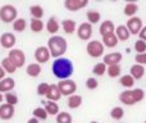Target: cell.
Returning <instances> with one entry per match:
<instances>
[{"instance_id":"e575fe53","label":"cell","mask_w":146,"mask_h":123,"mask_svg":"<svg viewBox=\"0 0 146 123\" xmlns=\"http://www.w3.org/2000/svg\"><path fill=\"white\" fill-rule=\"evenodd\" d=\"M110 117L113 119H115V121H119V119H122L124 117L123 108H121V106H114V108L110 110Z\"/></svg>"},{"instance_id":"ffe728a7","label":"cell","mask_w":146,"mask_h":123,"mask_svg":"<svg viewBox=\"0 0 146 123\" xmlns=\"http://www.w3.org/2000/svg\"><path fill=\"white\" fill-rule=\"evenodd\" d=\"M129 74L136 80H141L145 74V67L144 65H140V64H133L131 67V70H129Z\"/></svg>"},{"instance_id":"cb8c5ba5","label":"cell","mask_w":146,"mask_h":123,"mask_svg":"<svg viewBox=\"0 0 146 123\" xmlns=\"http://www.w3.org/2000/svg\"><path fill=\"white\" fill-rule=\"evenodd\" d=\"M27 74L30 77H37L41 73V65L38 63H31V64L27 65Z\"/></svg>"},{"instance_id":"9c48e42d","label":"cell","mask_w":146,"mask_h":123,"mask_svg":"<svg viewBox=\"0 0 146 123\" xmlns=\"http://www.w3.org/2000/svg\"><path fill=\"white\" fill-rule=\"evenodd\" d=\"M77 36L83 41H87L92 36V25H90L88 22H83L78 26L77 30Z\"/></svg>"},{"instance_id":"f1b7e54d","label":"cell","mask_w":146,"mask_h":123,"mask_svg":"<svg viewBox=\"0 0 146 123\" xmlns=\"http://www.w3.org/2000/svg\"><path fill=\"white\" fill-rule=\"evenodd\" d=\"M44 27H45V25H44V22L41 19H35V18H32L31 19V23H30V28L32 32H41V31L44 30Z\"/></svg>"},{"instance_id":"f35d334b","label":"cell","mask_w":146,"mask_h":123,"mask_svg":"<svg viewBox=\"0 0 146 123\" xmlns=\"http://www.w3.org/2000/svg\"><path fill=\"white\" fill-rule=\"evenodd\" d=\"M135 50L137 51V54H144V53H146V41H144V40H137L136 43H135Z\"/></svg>"},{"instance_id":"8992f818","label":"cell","mask_w":146,"mask_h":123,"mask_svg":"<svg viewBox=\"0 0 146 123\" xmlns=\"http://www.w3.org/2000/svg\"><path fill=\"white\" fill-rule=\"evenodd\" d=\"M58 87H59V90H60V92H62V95H64V96H72V95H74V92H76V90H77V85H76V82L73 80H63V81H60V82L58 83Z\"/></svg>"},{"instance_id":"e0dca14e","label":"cell","mask_w":146,"mask_h":123,"mask_svg":"<svg viewBox=\"0 0 146 123\" xmlns=\"http://www.w3.org/2000/svg\"><path fill=\"white\" fill-rule=\"evenodd\" d=\"M122 61V54L121 53H109L104 57V63L106 65H115L119 64V62Z\"/></svg>"},{"instance_id":"b9f144b4","label":"cell","mask_w":146,"mask_h":123,"mask_svg":"<svg viewBox=\"0 0 146 123\" xmlns=\"http://www.w3.org/2000/svg\"><path fill=\"white\" fill-rule=\"evenodd\" d=\"M135 62H136V64L145 65L146 64V53H144V54H136V57H135Z\"/></svg>"},{"instance_id":"f546056e","label":"cell","mask_w":146,"mask_h":123,"mask_svg":"<svg viewBox=\"0 0 146 123\" xmlns=\"http://www.w3.org/2000/svg\"><path fill=\"white\" fill-rule=\"evenodd\" d=\"M86 17H87V21L90 25H95V23H99L101 18V14L98 12V10H88L86 13Z\"/></svg>"},{"instance_id":"7c38bea8","label":"cell","mask_w":146,"mask_h":123,"mask_svg":"<svg viewBox=\"0 0 146 123\" xmlns=\"http://www.w3.org/2000/svg\"><path fill=\"white\" fill-rule=\"evenodd\" d=\"M15 36L12 32H5L0 36V45L5 49H12L15 45Z\"/></svg>"},{"instance_id":"bcb514c9","label":"cell","mask_w":146,"mask_h":123,"mask_svg":"<svg viewBox=\"0 0 146 123\" xmlns=\"http://www.w3.org/2000/svg\"><path fill=\"white\" fill-rule=\"evenodd\" d=\"M3 100H4V96H3V94L1 92H0V103H1V101Z\"/></svg>"},{"instance_id":"484cf974","label":"cell","mask_w":146,"mask_h":123,"mask_svg":"<svg viewBox=\"0 0 146 123\" xmlns=\"http://www.w3.org/2000/svg\"><path fill=\"white\" fill-rule=\"evenodd\" d=\"M62 27H63V31L68 35H72L76 31V22L73 19H64L62 22Z\"/></svg>"},{"instance_id":"5bb4252c","label":"cell","mask_w":146,"mask_h":123,"mask_svg":"<svg viewBox=\"0 0 146 123\" xmlns=\"http://www.w3.org/2000/svg\"><path fill=\"white\" fill-rule=\"evenodd\" d=\"M62 96H63V95H62V92H60V90H59L58 85H50L48 94H46V99H48V100H50V101H58Z\"/></svg>"},{"instance_id":"ee69618b","label":"cell","mask_w":146,"mask_h":123,"mask_svg":"<svg viewBox=\"0 0 146 123\" xmlns=\"http://www.w3.org/2000/svg\"><path fill=\"white\" fill-rule=\"evenodd\" d=\"M4 78H5V70L3 69V67L0 65V81L4 80Z\"/></svg>"},{"instance_id":"c3c4849f","label":"cell","mask_w":146,"mask_h":123,"mask_svg":"<svg viewBox=\"0 0 146 123\" xmlns=\"http://www.w3.org/2000/svg\"><path fill=\"white\" fill-rule=\"evenodd\" d=\"M144 123H146V121H145V122H144Z\"/></svg>"},{"instance_id":"7bdbcfd3","label":"cell","mask_w":146,"mask_h":123,"mask_svg":"<svg viewBox=\"0 0 146 123\" xmlns=\"http://www.w3.org/2000/svg\"><path fill=\"white\" fill-rule=\"evenodd\" d=\"M139 36H140V40L146 41V26H144V27H142V30L140 31Z\"/></svg>"},{"instance_id":"9a60e30c","label":"cell","mask_w":146,"mask_h":123,"mask_svg":"<svg viewBox=\"0 0 146 123\" xmlns=\"http://www.w3.org/2000/svg\"><path fill=\"white\" fill-rule=\"evenodd\" d=\"M15 82L12 77H5L4 80L0 81V92H10L14 88Z\"/></svg>"},{"instance_id":"8d00e7d4","label":"cell","mask_w":146,"mask_h":123,"mask_svg":"<svg viewBox=\"0 0 146 123\" xmlns=\"http://www.w3.org/2000/svg\"><path fill=\"white\" fill-rule=\"evenodd\" d=\"M32 114L35 118L38 119V121H40V119L41 121H45V119L48 118V113H46L45 108H35L32 112Z\"/></svg>"},{"instance_id":"6da1fadb","label":"cell","mask_w":146,"mask_h":123,"mask_svg":"<svg viewBox=\"0 0 146 123\" xmlns=\"http://www.w3.org/2000/svg\"><path fill=\"white\" fill-rule=\"evenodd\" d=\"M51 70H53V74L56 78L63 81V80H69V77L73 74L74 68H73V63L68 58L62 57V58H58L54 61Z\"/></svg>"},{"instance_id":"8fae6325","label":"cell","mask_w":146,"mask_h":123,"mask_svg":"<svg viewBox=\"0 0 146 123\" xmlns=\"http://www.w3.org/2000/svg\"><path fill=\"white\" fill-rule=\"evenodd\" d=\"M87 4H88L87 0H66V1H64L66 9L71 10V12H76V10L82 9V8H85Z\"/></svg>"},{"instance_id":"836d02e7","label":"cell","mask_w":146,"mask_h":123,"mask_svg":"<svg viewBox=\"0 0 146 123\" xmlns=\"http://www.w3.org/2000/svg\"><path fill=\"white\" fill-rule=\"evenodd\" d=\"M121 72H122V69H121V65H119V64H115V65H109L108 69H106V73H108V76H109V77H111V78L119 77Z\"/></svg>"},{"instance_id":"3957f363","label":"cell","mask_w":146,"mask_h":123,"mask_svg":"<svg viewBox=\"0 0 146 123\" xmlns=\"http://www.w3.org/2000/svg\"><path fill=\"white\" fill-rule=\"evenodd\" d=\"M145 92L142 88H135V90H126L119 94V100L124 105H135L136 103L144 100Z\"/></svg>"},{"instance_id":"74e56055","label":"cell","mask_w":146,"mask_h":123,"mask_svg":"<svg viewBox=\"0 0 146 123\" xmlns=\"http://www.w3.org/2000/svg\"><path fill=\"white\" fill-rule=\"evenodd\" d=\"M4 99H5V101H7V104H9V105H17L18 104V96L15 95L14 92H8V94H5V96H4Z\"/></svg>"},{"instance_id":"277c9868","label":"cell","mask_w":146,"mask_h":123,"mask_svg":"<svg viewBox=\"0 0 146 123\" xmlns=\"http://www.w3.org/2000/svg\"><path fill=\"white\" fill-rule=\"evenodd\" d=\"M17 8L12 4H5L0 8V19L4 23H12L17 19Z\"/></svg>"},{"instance_id":"30bf717a","label":"cell","mask_w":146,"mask_h":123,"mask_svg":"<svg viewBox=\"0 0 146 123\" xmlns=\"http://www.w3.org/2000/svg\"><path fill=\"white\" fill-rule=\"evenodd\" d=\"M50 57H51V54H50V50H49L48 46H38L35 50V59L38 64L46 63L50 59Z\"/></svg>"},{"instance_id":"7dc6e473","label":"cell","mask_w":146,"mask_h":123,"mask_svg":"<svg viewBox=\"0 0 146 123\" xmlns=\"http://www.w3.org/2000/svg\"><path fill=\"white\" fill-rule=\"evenodd\" d=\"M91 123H98V122H95V121H92V122H91Z\"/></svg>"},{"instance_id":"d6986e66","label":"cell","mask_w":146,"mask_h":123,"mask_svg":"<svg viewBox=\"0 0 146 123\" xmlns=\"http://www.w3.org/2000/svg\"><path fill=\"white\" fill-rule=\"evenodd\" d=\"M118 37L115 36V33H109V35L103 36V45L106 48H115L118 45Z\"/></svg>"},{"instance_id":"ab89813d","label":"cell","mask_w":146,"mask_h":123,"mask_svg":"<svg viewBox=\"0 0 146 123\" xmlns=\"http://www.w3.org/2000/svg\"><path fill=\"white\" fill-rule=\"evenodd\" d=\"M98 86H99V82L95 77H88L86 80V87L88 90H95V88H98Z\"/></svg>"},{"instance_id":"5b68a950","label":"cell","mask_w":146,"mask_h":123,"mask_svg":"<svg viewBox=\"0 0 146 123\" xmlns=\"http://www.w3.org/2000/svg\"><path fill=\"white\" fill-rule=\"evenodd\" d=\"M104 49H105V46L99 40L90 41L87 44V46H86V51H87V54L91 58H99V57H101L104 54Z\"/></svg>"},{"instance_id":"44dd1931","label":"cell","mask_w":146,"mask_h":123,"mask_svg":"<svg viewBox=\"0 0 146 123\" xmlns=\"http://www.w3.org/2000/svg\"><path fill=\"white\" fill-rule=\"evenodd\" d=\"M44 108H45L46 113L49 114V116H58L59 114V105L58 103H55V101H44Z\"/></svg>"},{"instance_id":"ac0fdd59","label":"cell","mask_w":146,"mask_h":123,"mask_svg":"<svg viewBox=\"0 0 146 123\" xmlns=\"http://www.w3.org/2000/svg\"><path fill=\"white\" fill-rule=\"evenodd\" d=\"M115 36L118 37V40L119 41H127L129 39V31H128V28H127V26H124V25H119L118 27H115Z\"/></svg>"},{"instance_id":"d6a6232c","label":"cell","mask_w":146,"mask_h":123,"mask_svg":"<svg viewBox=\"0 0 146 123\" xmlns=\"http://www.w3.org/2000/svg\"><path fill=\"white\" fill-rule=\"evenodd\" d=\"M26 27H27V22H26L25 18H17L13 22V30L17 31V32H23Z\"/></svg>"},{"instance_id":"ba28073f","label":"cell","mask_w":146,"mask_h":123,"mask_svg":"<svg viewBox=\"0 0 146 123\" xmlns=\"http://www.w3.org/2000/svg\"><path fill=\"white\" fill-rule=\"evenodd\" d=\"M127 28H128L131 35H139L140 31L142 30L144 25H142V19L140 17H132L127 21Z\"/></svg>"},{"instance_id":"d590c367","label":"cell","mask_w":146,"mask_h":123,"mask_svg":"<svg viewBox=\"0 0 146 123\" xmlns=\"http://www.w3.org/2000/svg\"><path fill=\"white\" fill-rule=\"evenodd\" d=\"M72 116L67 112H60L56 116V123H72Z\"/></svg>"},{"instance_id":"4dcf8cb0","label":"cell","mask_w":146,"mask_h":123,"mask_svg":"<svg viewBox=\"0 0 146 123\" xmlns=\"http://www.w3.org/2000/svg\"><path fill=\"white\" fill-rule=\"evenodd\" d=\"M106 69H108V65H106L104 62H101V63H98V64L94 65L92 73L95 76H99V77H101V76H104L106 73Z\"/></svg>"},{"instance_id":"60d3db41","label":"cell","mask_w":146,"mask_h":123,"mask_svg":"<svg viewBox=\"0 0 146 123\" xmlns=\"http://www.w3.org/2000/svg\"><path fill=\"white\" fill-rule=\"evenodd\" d=\"M49 87H50V85H48L46 82H41L40 85L37 86V94L40 96H46V94H48V91H49Z\"/></svg>"},{"instance_id":"52a82bcc","label":"cell","mask_w":146,"mask_h":123,"mask_svg":"<svg viewBox=\"0 0 146 123\" xmlns=\"http://www.w3.org/2000/svg\"><path fill=\"white\" fill-rule=\"evenodd\" d=\"M8 58L10 59L17 68H22L26 63V55L21 49H12L8 54Z\"/></svg>"},{"instance_id":"4fadbf2b","label":"cell","mask_w":146,"mask_h":123,"mask_svg":"<svg viewBox=\"0 0 146 123\" xmlns=\"http://www.w3.org/2000/svg\"><path fill=\"white\" fill-rule=\"evenodd\" d=\"M15 109L13 105H9V104H1L0 105V119H4V121H8V119H12L14 117Z\"/></svg>"},{"instance_id":"7a4b0ae2","label":"cell","mask_w":146,"mask_h":123,"mask_svg":"<svg viewBox=\"0 0 146 123\" xmlns=\"http://www.w3.org/2000/svg\"><path fill=\"white\" fill-rule=\"evenodd\" d=\"M48 48L50 50L51 57L58 59L64 55V53L68 49V44H67V40L63 36L55 35V36H51L48 40Z\"/></svg>"},{"instance_id":"d4e9b609","label":"cell","mask_w":146,"mask_h":123,"mask_svg":"<svg viewBox=\"0 0 146 123\" xmlns=\"http://www.w3.org/2000/svg\"><path fill=\"white\" fill-rule=\"evenodd\" d=\"M67 104H68V108H71V109L78 108V106H81V104H82V96L74 94V95H72L68 98Z\"/></svg>"},{"instance_id":"603a6c76","label":"cell","mask_w":146,"mask_h":123,"mask_svg":"<svg viewBox=\"0 0 146 123\" xmlns=\"http://www.w3.org/2000/svg\"><path fill=\"white\" fill-rule=\"evenodd\" d=\"M137 12H139V5H137V3H127L126 7H124V14L129 18L136 17Z\"/></svg>"},{"instance_id":"2e32d148","label":"cell","mask_w":146,"mask_h":123,"mask_svg":"<svg viewBox=\"0 0 146 123\" xmlns=\"http://www.w3.org/2000/svg\"><path fill=\"white\" fill-rule=\"evenodd\" d=\"M99 32H100L101 36L109 35V33L115 32V26L111 21H104L103 23L100 25V28H99Z\"/></svg>"},{"instance_id":"4316f807","label":"cell","mask_w":146,"mask_h":123,"mask_svg":"<svg viewBox=\"0 0 146 123\" xmlns=\"http://www.w3.org/2000/svg\"><path fill=\"white\" fill-rule=\"evenodd\" d=\"M1 67H3V69L5 70V73H14L15 70H17V67L14 65V63L10 61L8 57L1 61Z\"/></svg>"},{"instance_id":"7402d4cb","label":"cell","mask_w":146,"mask_h":123,"mask_svg":"<svg viewBox=\"0 0 146 123\" xmlns=\"http://www.w3.org/2000/svg\"><path fill=\"white\" fill-rule=\"evenodd\" d=\"M46 30H48V32L51 33L53 36H55L56 33H58L59 23H58V21H56L55 17H50V18H49L48 23H46Z\"/></svg>"},{"instance_id":"1f68e13d","label":"cell","mask_w":146,"mask_h":123,"mask_svg":"<svg viewBox=\"0 0 146 123\" xmlns=\"http://www.w3.org/2000/svg\"><path fill=\"white\" fill-rule=\"evenodd\" d=\"M30 13L31 15H32V18H35V19H41V18L44 17V9L41 5H32V7L30 8Z\"/></svg>"},{"instance_id":"83f0119b","label":"cell","mask_w":146,"mask_h":123,"mask_svg":"<svg viewBox=\"0 0 146 123\" xmlns=\"http://www.w3.org/2000/svg\"><path fill=\"white\" fill-rule=\"evenodd\" d=\"M119 83L126 88H131V87H133V85H135V78L132 77L131 74H123L119 78Z\"/></svg>"},{"instance_id":"f6af8a7d","label":"cell","mask_w":146,"mask_h":123,"mask_svg":"<svg viewBox=\"0 0 146 123\" xmlns=\"http://www.w3.org/2000/svg\"><path fill=\"white\" fill-rule=\"evenodd\" d=\"M27 123H40V122H38V119H37V118H35V117H32V118H31V119H28Z\"/></svg>"}]
</instances>
